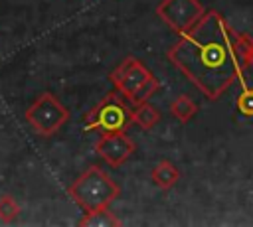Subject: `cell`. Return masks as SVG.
<instances>
[{"instance_id": "cell-1", "label": "cell", "mask_w": 253, "mask_h": 227, "mask_svg": "<svg viewBox=\"0 0 253 227\" xmlns=\"http://www.w3.org/2000/svg\"><path fill=\"white\" fill-rule=\"evenodd\" d=\"M168 59L210 101L241 81L247 69L241 57V34L217 10H206L192 28L178 34Z\"/></svg>"}, {"instance_id": "cell-2", "label": "cell", "mask_w": 253, "mask_h": 227, "mask_svg": "<svg viewBox=\"0 0 253 227\" xmlns=\"http://www.w3.org/2000/svg\"><path fill=\"white\" fill-rule=\"evenodd\" d=\"M119 186L117 182L103 172L99 166H89L69 188L67 193L69 197L85 211H97V209H107L117 197H119Z\"/></svg>"}, {"instance_id": "cell-3", "label": "cell", "mask_w": 253, "mask_h": 227, "mask_svg": "<svg viewBox=\"0 0 253 227\" xmlns=\"http://www.w3.org/2000/svg\"><path fill=\"white\" fill-rule=\"evenodd\" d=\"M132 122V103L117 89L107 93L83 118L85 130L119 132Z\"/></svg>"}, {"instance_id": "cell-4", "label": "cell", "mask_w": 253, "mask_h": 227, "mask_svg": "<svg viewBox=\"0 0 253 227\" xmlns=\"http://www.w3.org/2000/svg\"><path fill=\"white\" fill-rule=\"evenodd\" d=\"M24 116L40 136H53L69 120V111L55 95L45 91L26 109Z\"/></svg>"}, {"instance_id": "cell-5", "label": "cell", "mask_w": 253, "mask_h": 227, "mask_svg": "<svg viewBox=\"0 0 253 227\" xmlns=\"http://www.w3.org/2000/svg\"><path fill=\"white\" fill-rule=\"evenodd\" d=\"M200 0H162L156 6V16L176 34L192 28L204 14Z\"/></svg>"}, {"instance_id": "cell-6", "label": "cell", "mask_w": 253, "mask_h": 227, "mask_svg": "<svg viewBox=\"0 0 253 227\" xmlns=\"http://www.w3.org/2000/svg\"><path fill=\"white\" fill-rule=\"evenodd\" d=\"M150 77H152V73L148 71V67H146L142 61H138L136 57H132V55H128V57H126L115 71H111V75H109L113 87H115L119 93H123L128 101H130V97H132Z\"/></svg>"}, {"instance_id": "cell-7", "label": "cell", "mask_w": 253, "mask_h": 227, "mask_svg": "<svg viewBox=\"0 0 253 227\" xmlns=\"http://www.w3.org/2000/svg\"><path fill=\"white\" fill-rule=\"evenodd\" d=\"M97 154L113 168L123 166L134 152V142L125 134V130L119 132H103L101 138L95 144Z\"/></svg>"}, {"instance_id": "cell-8", "label": "cell", "mask_w": 253, "mask_h": 227, "mask_svg": "<svg viewBox=\"0 0 253 227\" xmlns=\"http://www.w3.org/2000/svg\"><path fill=\"white\" fill-rule=\"evenodd\" d=\"M150 180L160 189H170L180 182V170L170 160H158L150 170Z\"/></svg>"}, {"instance_id": "cell-9", "label": "cell", "mask_w": 253, "mask_h": 227, "mask_svg": "<svg viewBox=\"0 0 253 227\" xmlns=\"http://www.w3.org/2000/svg\"><path fill=\"white\" fill-rule=\"evenodd\" d=\"M158 120H160V113L152 105H148V103L132 105V124H136L144 130H150Z\"/></svg>"}, {"instance_id": "cell-10", "label": "cell", "mask_w": 253, "mask_h": 227, "mask_svg": "<svg viewBox=\"0 0 253 227\" xmlns=\"http://www.w3.org/2000/svg\"><path fill=\"white\" fill-rule=\"evenodd\" d=\"M196 113H198V105L188 95H178L170 105V114L180 122H188L190 118H194Z\"/></svg>"}, {"instance_id": "cell-11", "label": "cell", "mask_w": 253, "mask_h": 227, "mask_svg": "<svg viewBox=\"0 0 253 227\" xmlns=\"http://www.w3.org/2000/svg\"><path fill=\"white\" fill-rule=\"evenodd\" d=\"M79 225L81 227H119L121 221L107 207V209H97V211L85 213V217L79 219Z\"/></svg>"}, {"instance_id": "cell-12", "label": "cell", "mask_w": 253, "mask_h": 227, "mask_svg": "<svg viewBox=\"0 0 253 227\" xmlns=\"http://www.w3.org/2000/svg\"><path fill=\"white\" fill-rule=\"evenodd\" d=\"M20 215V205L12 195H2L0 197V221L2 223H12Z\"/></svg>"}, {"instance_id": "cell-13", "label": "cell", "mask_w": 253, "mask_h": 227, "mask_svg": "<svg viewBox=\"0 0 253 227\" xmlns=\"http://www.w3.org/2000/svg\"><path fill=\"white\" fill-rule=\"evenodd\" d=\"M158 87H160L158 79H156V77H150V79H148V81H146V83H144V85H142V87H140V89L130 97V103H132V105L146 103V101H148V99L158 91Z\"/></svg>"}, {"instance_id": "cell-14", "label": "cell", "mask_w": 253, "mask_h": 227, "mask_svg": "<svg viewBox=\"0 0 253 227\" xmlns=\"http://www.w3.org/2000/svg\"><path fill=\"white\" fill-rule=\"evenodd\" d=\"M237 109L245 116H253V89L245 87L237 97Z\"/></svg>"}, {"instance_id": "cell-15", "label": "cell", "mask_w": 253, "mask_h": 227, "mask_svg": "<svg viewBox=\"0 0 253 227\" xmlns=\"http://www.w3.org/2000/svg\"><path fill=\"white\" fill-rule=\"evenodd\" d=\"M241 57L245 67H253V38L249 34H241Z\"/></svg>"}]
</instances>
